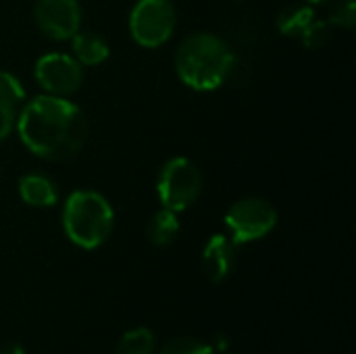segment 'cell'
I'll list each match as a JSON object with an SVG mask.
<instances>
[{"label":"cell","mask_w":356,"mask_h":354,"mask_svg":"<svg viewBox=\"0 0 356 354\" xmlns=\"http://www.w3.org/2000/svg\"><path fill=\"white\" fill-rule=\"evenodd\" d=\"M25 148L46 161H63L81 150L90 125L83 111L67 98L42 94L17 113L15 125Z\"/></svg>","instance_id":"cell-1"},{"label":"cell","mask_w":356,"mask_h":354,"mask_svg":"<svg viewBox=\"0 0 356 354\" xmlns=\"http://www.w3.org/2000/svg\"><path fill=\"white\" fill-rule=\"evenodd\" d=\"M232 46L209 31H198L184 38L175 50V71L179 79L198 92L221 88L234 71Z\"/></svg>","instance_id":"cell-2"},{"label":"cell","mask_w":356,"mask_h":354,"mask_svg":"<svg viewBox=\"0 0 356 354\" xmlns=\"http://www.w3.org/2000/svg\"><path fill=\"white\" fill-rule=\"evenodd\" d=\"M113 225V207L100 192L77 190L63 207V230L67 238L83 250L102 246L108 240Z\"/></svg>","instance_id":"cell-3"},{"label":"cell","mask_w":356,"mask_h":354,"mask_svg":"<svg viewBox=\"0 0 356 354\" xmlns=\"http://www.w3.org/2000/svg\"><path fill=\"white\" fill-rule=\"evenodd\" d=\"M156 192L163 209L181 213L198 200L202 192V175L190 159H169L159 173Z\"/></svg>","instance_id":"cell-4"},{"label":"cell","mask_w":356,"mask_h":354,"mask_svg":"<svg viewBox=\"0 0 356 354\" xmlns=\"http://www.w3.org/2000/svg\"><path fill=\"white\" fill-rule=\"evenodd\" d=\"M177 10L171 0H138L129 13V33L144 48H159L175 31Z\"/></svg>","instance_id":"cell-5"},{"label":"cell","mask_w":356,"mask_h":354,"mask_svg":"<svg viewBox=\"0 0 356 354\" xmlns=\"http://www.w3.org/2000/svg\"><path fill=\"white\" fill-rule=\"evenodd\" d=\"M277 225V211L275 207L265 198H242L236 204L229 207L225 215V227L227 236L234 240V244H248L254 240L265 238L273 227Z\"/></svg>","instance_id":"cell-6"},{"label":"cell","mask_w":356,"mask_h":354,"mask_svg":"<svg viewBox=\"0 0 356 354\" xmlns=\"http://www.w3.org/2000/svg\"><path fill=\"white\" fill-rule=\"evenodd\" d=\"M35 81L50 96L67 98L75 94L83 83V67L65 52H48L35 61Z\"/></svg>","instance_id":"cell-7"},{"label":"cell","mask_w":356,"mask_h":354,"mask_svg":"<svg viewBox=\"0 0 356 354\" xmlns=\"http://www.w3.org/2000/svg\"><path fill=\"white\" fill-rule=\"evenodd\" d=\"M33 19L44 35L71 40L81 27V6L79 0H35Z\"/></svg>","instance_id":"cell-8"},{"label":"cell","mask_w":356,"mask_h":354,"mask_svg":"<svg viewBox=\"0 0 356 354\" xmlns=\"http://www.w3.org/2000/svg\"><path fill=\"white\" fill-rule=\"evenodd\" d=\"M236 263V244L227 234H215L202 250V271L213 284L227 280Z\"/></svg>","instance_id":"cell-9"},{"label":"cell","mask_w":356,"mask_h":354,"mask_svg":"<svg viewBox=\"0 0 356 354\" xmlns=\"http://www.w3.org/2000/svg\"><path fill=\"white\" fill-rule=\"evenodd\" d=\"M19 196L25 204L35 209H48L54 207L58 200L56 184L42 173H29L19 179Z\"/></svg>","instance_id":"cell-10"},{"label":"cell","mask_w":356,"mask_h":354,"mask_svg":"<svg viewBox=\"0 0 356 354\" xmlns=\"http://www.w3.org/2000/svg\"><path fill=\"white\" fill-rule=\"evenodd\" d=\"M71 48H73V58L81 67L102 65L111 54L106 40L96 31H77L71 38Z\"/></svg>","instance_id":"cell-11"},{"label":"cell","mask_w":356,"mask_h":354,"mask_svg":"<svg viewBox=\"0 0 356 354\" xmlns=\"http://www.w3.org/2000/svg\"><path fill=\"white\" fill-rule=\"evenodd\" d=\"M317 19L315 10L307 2H292L286 4L277 15V29L288 38H302V33L311 27V23Z\"/></svg>","instance_id":"cell-12"},{"label":"cell","mask_w":356,"mask_h":354,"mask_svg":"<svg viewBox=\"0 0 356 354\" xmlns=\"http://www.w3.org/2000/svg\"><path fill=\"white\" fill-rule=\"evenodd\" d=\"M179 234V219H177V213L169 211V209H161L156 211L150 219H148V225H146V236L150 240L152 246H159V248H165L169 244L175 242Z\"/></svg>","instance_id":"cell-13"},{"label":"cell","mask_w":356,"mask_h":354,"mask_svg":"<svg viewBox=\"0 0 356 354\" xmlns=\"http://www.w3.org/2000/svg\"><path fill=\"white\" fill-rule=\"evenodd\" d=\"M154 353V334L146 328H138L127 332L119 344L115 354H152Z\"/></svg>","instance_id":"cell-14"},{"label":"cell","mask_w":356,"mask_h":354,"mask_svg":"<svg viewBox=\"0 0 356 354\" xmlns=\"http://www.w3.org/2000/svg\"><path fill=\"white\" fill-rule=\"evenodd\" d=\"M23 100H25V90L21 81L8 71H0V102L17 108Z\"/></svg>","instance_id":"cell-15"},{"label":"cell","mask_w":356,"mask_h":354,"mask_svg":"<svg viewBox=\"0 0 356 354\" xmlns=\"http://www.w3.org/2000/svg\"><path fill=\"white\" fill-rule=\"evenodd\" d=\"M161 354H215V351L196 338H173L163 346Z\"/></svg>","instance_id":"cell-16"},{"label":"cell","mask_w":356,"mask_h":354,"mask_svg":"<svg viewBox=\"0 0 356 354\" xmlns=\"http://www.w3.org/2000/svg\"><path fill=\"white\" fill-rule=\"evenodd\" d=\"M330 25L336 27H344V29H353L356 23V2L355 0H338L332 10H330Z\"/></svg>","instance_id":"cell-17"},{"label":"cell","mask_w":356,"mask_h":354,"mask_svg":"<svg viewBox=\"0 0 356 354\" xmlns=\"http://www.w3.org/2000/svg\"><path fill=\"white\" fill-rule=\"evenodd\" d=\"M330 40V23L323 21V19H315L311 23V27L302 33L300 42L307 46V48H319L323 46L325 42Z\"/></svg>","instance_id":"cell-18"},{"label":"cell","mask_w":356,"mask_h":354,"mask_svg":"<svg viewBox=\"0 0 356 354\" xmlns=\"http://www.w3.org/2000/svg\"><path fill=\"white\" fill-rule=\"evenodd\" d=\"M15 125H17V111H15V106H8V104L0 102V142L10 136Z\"/></svg>","instance_id":"cell-19"},{"label":"cell","mask_w":356,"mask_h":354,"mask_svg":"<svg viewBox=\"0 0 356 354\" xmlns=\"http://www.w3.org/2000/svg\"><path fill=\"white\" fill-rule=\"evenodd\" d=\"M0 354H25V351H23V346L21 344H4L2 348H0Z\"/></svg>","instance_id":"cell-20"},{"label":"cell","mask_w":356,"mask_h":354,"mask_svg":"<svg viewBox=\"0 0 356 354\" xmlns=\"http://www.w3.org/2000/svg\"><path fill=\"white\" fill-rule=\"evenodd\" d=\"M305 2H311V4H319V2H327V0H305Z\"/></svg>","instance_id":"cell-21"}]
</instances>
